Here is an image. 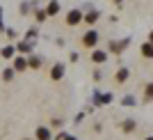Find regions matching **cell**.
I'll return each instance as SVG.
<instances>
[{
	"label": "cell",
	"instance_id": "13",
	"mask_svg": "<svg viewBox=\"0 0 153 140\" xmlns=\"http://www.w3.org/2000/svg\"><path fill=\"white\" fill-rule=\"evenodd\" d=\"M142 55L151 57V44H144V46H142Z\"/></svg>",
	"mask_w": 153,
	"mask_h": 140
},
{
	"label": "cell",
	"instance_id": "1",
	"mask_svg": "<svg viewBox=\"0 0 153 140\" xmlns=\"http://www.w3.org/2000/svg\"><path fill=\"white\" fill-rule=\"evenodd\" d=\"M96 41H98V32H96V30H89V32H87V35L82 37V44L87 46V48L96 46Z\"/></svg>",
	"mask_w": 153,
	"mask_h": 140
},
{
	"label": "cell",
	"instance_id": "6",
	"mask_svg": "<svg viewBox=\"0 0 153 140\" xmlns=\"http://www.w3.org/2000/svg\"><path fill=\"white\" fill-rule=\"evenodd\" d=\"M25 67H27L25 57H16V60H14V69H16V71H23Z\"/></svg>",
	"mask_w": 153,
	"mask_h": 140
},
{
	"label": "cell",
	"instance_id": "4",
	"mask_svg": "<svg viewBox=\"0 0 153 140\" xmlns=\"http://www.w3.org/2000/svg\"><path fill=\"white\" fill-rule=\"evenodd\" d=\"M105 60H108V53H105V51H94V55H91V62L101 64V62H105Z\"/></svg>",
	"mask_w": 153,
	"mask_h": 140
},
{
	"label": "cell",
	"instance_id": "8",
	"mask_svg": "<svg viewBox=\"0 0 153 140\" xmlns=\"http://www.w3.org/2000/svg\"><path fill=\"white\" fill-rule=\"evenodd\" d=\"M25 62H27V67H32V69H39V67H41V60H39V57H30Z\"/></svg>",
	"mask_w": 153,
	"mask_h": 140
},
{
	"label": "cell",
	"instance_id": "5",
	"mask_svg": "<svg viewBox=\"0 0 153 140\" xmlns=\"http://www.w3.org/2000/svg\"><path fill=\"white\" fill-rule=\"evenodd\" d=\"M37 140H51V131L46 126H39L37 129Z\"/></svg>",
	"mask_w": 153,
	"mask_h": 140
},
{
	"label": "cell",
	"instance_id": "14",
	"mask_svg": "<svg viewBox=\"0 0 153 140\" xmlns=\"http://www.w3.org/2000/svg\"><path fill=\"white\" fill-rule=\"evenodd\" d=\"M19 48H21L23 53H27V51H30V41H21V44H19Z\"/></svg>",
	"mask_w": 153,
	"mask_h": 140
},
{
	"label": "cell",
	"instance_id": "16",
	"mask_svg": "<svg viewBox=\"0 0 153 140\" xmlns=\"http://www.w3.org/2000/svg\"><path fill=\"white\" fill-rule=\"evenodd\" d=\"M110 99H112V94H101V96H98V101H101V103H110Z\"/></svg>",
	"mask_w": 153,
	"mask_h": 140
},
{
	"label": "cell",
	"instance_id": "17",
	"mask_svg": "<svg viewBox=\"0 0 153 140\" xmlns=\"http://www.w3.org/2000/svg\"><path fill=\"white\" fill-rule=\"evenodd\" d=\"M2 76H5V81H12V78H14V71H12V69H7Z\"/></svg>",
	"mask_w": 153,
	"mask_h": 140
},
{
	"label": "cell",
	"instance_id": "2",
	"mask_svg": "<svg viewBox=\"0 0 153 140\" xmlns=\"http://www.w3.org/2000/svg\"><path fill=\"white\" fill-rule=\"evenodd\" d=\"M80 21H82V14L78 12V9H71V12L66 14V23H69V26H76Z\"/></svg>",
	"mask_w": 153,
	"mask_h": 140
},
{
	"label": "cell",
	"instance_id": "9",
	"mask_svg": "<svg viewBox=\"0 0 153 140\" xmlns=\"http://www.w3.org/2000/svg\"><path fill=\"white\" fill-rule=\"evenodd\" d=\"M126 46H128V41H117V44H112V51H114V53H119V51H123Z\"/></svg>",
	"mask_w": 153,
	"mask_h": 140
},
{
	"label": "cell",
	"instance_id": "10",
	"mask_svg": "<svg viewBox=\"0 0 153 140\" xmlns=\"http://www.w3.org/2000/svg\"><path fill=\"white\" fill-rule=\"evenodd\" d=\"M46 12H48V14H57V12H59V5L55 2V0H53L51 5H48V9H46Z\"/></svg>",
	"mask_w": 153,
	"mask_h": 140
},
{
	"label": "cell",
	"instance_id": "15",
	"mask_svg": "<svg viewBox=\"0 0 153 140\" xmlns=\"http://www.w3.org/2000/svg\"><path fill=\"white\" fill-rule=\"evenodd\" d=\"M133 129H135V122L133 120H128L126 124H123V131H133Z\"/></svg>",
	"mask_w": 153,
	"mask_h": 140
},
{
	"label": "cell",
	"instance_id": "3",
	"mask_svg": "<svg viewBox=\"0 0 153 140\" xmlns=\"http://www.w3.org/2000/svg\"><path fill=\"white\" fill-rule=\"evenodd\" d=\"M62 76H64V64H55V67L51 69V78L53 81H59Z\"/></svg>",
	"mask_w": 153,
	"mask_h": 140
},
{
	"label": "cell",
	"instance_id": "18",
	"mask_svg": "<svg viewBox=\"0 0 153 140\" xmlns=\"http://www.w3.org/2000/svg\"><path fill=\"white\" fill-rule=\"evenodd\" d=\"M62 138H64V140H76V138H71V135H66V133H64Z\"/></svg>",
	"mask_w": 153,
	"mask_h": 140
},
{
	"label": "cell",
	"instance_id": "11",
	"mask_svg": "<svg viewBox=\"0 0 153 140\" xmlns=\"http://www.w3.org/2000/svg\"><path fill=\"white\" fill-rule=\"evenodd\" d=\"M96 19H98V12H89L87 16H85V21H87V23H94Z\"/></svg>",
	"mask_w": 153,
	"mask_h": 140
},
{
	"label": "cell",
	"instance_id": "12",
	"mask_svg": "<svg viewBox=\"0 0 153 140\" xmlns=\"http://www.w3.org/2000/svg\"><path fill=\"white\" fill-rule=\"evenodd\" d=\"M14 55V46H7V48H2V57H12Z\"/></svg>",
	"mask_w": 153,
	"mask_h": 140
},
{
	"label": "cell",
	"instance_id": "7",
	"mask_svg": "<svg viewBox=\"0 0 153 140\" xmlns=\"http://www.w3.org/2000/svg\"><path fill=\"white\" fill-rule=\"evenodd\" d=\"M117 83H123V81H126V78H128V69H119V71H117Z\"/></svg>",
	"mask_w": 153,
	"mask_h": 140
}]
</instances>
